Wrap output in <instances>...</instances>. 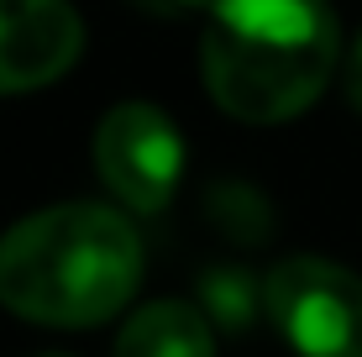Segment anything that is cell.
<instances>
[{
  "mask_svg": "<svg viewBox=\"0 0 362 357\" xmlns=\"http://www.w3.org/2000/svg\"><path fill=\"white\" fill-rule=\"evenodd\" d=\"M142 284V237L110 205H47L0 237V305L21 321L84 331L127 310Z\"/></svg>",
  "mask_w": 362,
  "mask_h": 357,
  "instance_id": "6da1fadb",
  "label": "cell"
},
{
  "mask_svg": "<svg viewBox=\"0 0 362 357\" xmlns=\"http://www.w3.org/2000/svg\"><path fill=\"white\" fill-rule=\"evenodd\" d=\"M336 64L346 58L326 0H216L205 11V90L247 127H273L310 110Z\"/></svg>",
  "mask_w": 362,
  "mask_h": 357,
  "instance_id": "7a4b0ae2",
  "label": "cell"
},
{
  "mask_svg": "<svg viewBox=\"0 0 362 357\" xmlns=\"http://www.w3.org/2000/svg\"><path fill=\"white\" fill-rule=\"evenodd\" d=\"M268 321L299 357H362V279L331 257H284L268 274Z\"/></svg>",
  "mask_w": 362,
  "mask_h": 357,
  "instance_id": "3957f363",
  "label": "cell"
},
{
  "mask_svg": "<svg viewBox=\"0 0 362 357\" xmlns=\"http://www.w3.org/2000/svg\"><path fill=\"white\" fill-rule=\"evenodd\" d=\"M95 174L127 211L158 216L179 194L184 137L179 127L147 100H121L95 127Z\"/></svg>",
  "mask_w": 362,
  "mask_h": 357,
  "instance_id": "277c9868",
  "label": "cell"
},
{
  "mask_svg": "<svg viewBox=\"0 0 362 357\" xmlns=\"http://www.w3.org/2000/svg\"><path fill=\"white\" fill-rule=\"evenodd\" d=\"M84 53V21L69 0H0V95L42 90Z\"/></svg>",
  "mask_w": 362,
  "mask_h": 357,
  "instance_id": "5b68a950",
  "label": "cell"
},
{
  "mask_svg": "<svg viewBox=\"0 0 362 357\" xmlns=\"http://www.w3.org/2000/svg\"><path fill=\"white\" fill-rule=\"evenodd\" d=\"M116 357H216V326L205 321L199 305L153 300L121 326Z\"/></svg>",
  "mask_w": 362,
  "mask_h": 357,
  "instance_id": "8992f818",
  "label": "cell"
},
{
  "mask_svg": "<svg viewBox=\"0 0 362 357\" xmlns=\"http://www.w3.org/2000/svg\"><path fill=\"white\" fill-rule=\"evenodd\" d=\"M194 305L205 310L210 326L221 331H247L257 310H268V279H257L242 263H210L194 279Z\"/></svg>",
  "mask_w": 362,
  "mask_h": 357,
  "instance_id": "52a82bcc",
  "label": "cell"
},
{
  "mask_svg": "<svg viewBox=\"0 0 362 357\" xmlns=\"http://www.w3.org/2000/svg\"><path fill=\"white\" fill-rule=\"evenodd\" d=\"M205 216L221 237L242 242V247H257V242L273 237V205L257 184L247 179H221L216 189L205 194Z\"/></svg>",
  "mask_w": 362,
  "mask_h": 357,
  "instance_id": "ba28073f",
  "label": "cell"
},
{
  "mask_svg": "<svg viewBox=\"0 0 362 357\" xmlns=\"http://www.w3.org/2000/svg\"><path fill=\"white\" fill-rule=\"evenodd\" d=\"M142 16H153V21H184V16H194V11H210L216 0H132Z\"/></svg>",
  "mask_w": 362,
  "mask_h": 357,
  "instance_id": "9c48e42d",
  "label": "cell"
},
{
  "mask_svg": "<svg viewBox=\"0 0 362 357\" xmlns=\"http://www.w3.org/2000/svg\"><path fill=\"white\" fill-rule=\"evenodd\" d=\"M341 84H346V100L362 110V32H357L352 53H346V74H341Z\"/></svg>",
  "mask_w": 362,
  "mask_h": 357,
  "instance_id": "30bf717a",
  "label": "cell"
},
{
  "mask_svg": "<svg viewBox=\"0 0 362 357\" xmlns=\"http://www.w3.org/2000/svg\"><path fill=\"white\" fill-rule=\"evenodd\" d=\"M42 357H69V352H42Z\"/></svg>",
  "mask_w": 362,
  "mask_h": 357,
  "instance_id": "8fae6325",
  "label": "cell"
}]
</instances>
